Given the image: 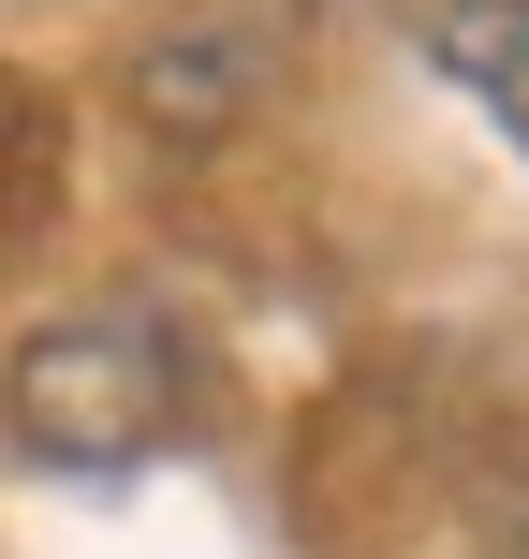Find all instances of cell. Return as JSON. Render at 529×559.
<instances>
[{
  "mask_svg": "<svg viewBox=\"0 0 529 559\" xmlns=\"http://www.w3.org/2000/svg\"><path fill=\"white\" fill-rule=\"evenodd\" d=\"M0 413H15L29 456H59V472H118V456L163 442L177 413V354L147 324H45L15 354V383H0Z\"/></svg>",
  "mask_w": 529,
  "mask_h": 559,
  "instance_id": "obj_1",
  "label": "cell"
},
{
  "mask_svg": "<svg viewBox=\"0 0 529 559\" xmlns=\"http://www.w3.org/2000/svg\"><path fill=\"white\" fill-rule=\"evenodd\" d=\"M426 59L529 147V0H442V15H426Z\"/></svg>",
  "mask_w": 529,
  "mask_h": 559,
  "instance_id": "obj_2",
  "label": "cell"
}]
</instances>
